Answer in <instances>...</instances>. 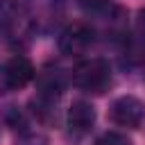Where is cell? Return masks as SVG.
I'll list each match as a JSON object with an SVG mask.
<instances>
[{
	"instance_id": "6da1fadb",
	"label": "cell",
	"mask_w": 145,
	"mask_h": 145,
	"mask_svg": "<svg viewBox=\"0 0 145 145\" xmlns=\"http://www.w3.org/2000/svg\"><path fill=\"white\" fill-rule=\"evenodd\" d=\"M72 84L91 95H102L111 86V68L104 59H86L75 66Z\"/></svg>"
},
{
	"instance_id": "7a4b0ae2",
	"label": "cell",
	"mask_w": 145,
	"mask_h": 145,
	"mask_svg": "<svg viewBox=\"0 0 145 145\" xmlns=\"http://www.w3.org/2000/svg\"><path fill=\"white\" fill-rule=\"evenodd\" d=\"M29 27V14L18 0H0V41H18Z\"/></svg>"
},
{
	"instance_id": "3957f363",
	"label": "cell",
	"mask_w": 145,
	"mask_h": 145,
	"mask_svg": "<svg viewBox=\"0 0 145 145\" xmlns=\"http://www.w3.org/2000/svg\"><path fill=\"white\" fill-rule=\"evenodd\" d=\"M93 41H95V32L86 23H72L59 36V52L66 57H79L93 45Z\"/></svg>"
},
{
	"instance_id": "277c9868",
	"label": "cell",
	"mask_w": 145,
	"mask_h": 145,
	"mask_svg": "<svg viewBox=\"0 0 145 145\" xmlns=\"http://www.w3.org/2000/svg\"><path fill=\"white\" fill-rule=\"evenodd\" d=\"M109 118L113 125L118 127H127V129H136L143 118H145V106L138 97L134 95H122L118 100H113L111 109H109Z\"/></svg>"
},
{
	"instance_id": "5b68a950",
	"label": "cell",
	"mask_w": 145,
	"mask_h": 145,
	"mask_svg": "<svg viewBox=\"0 0 145 145\" xmlns=\"http://www.w3.org/2000/svg\"><path fill=\"white\" fill-rule=\"evenodd\" d=\"M32 77H34L32 61L27 57L16 54V57H11L2 66V70H0V86L5 91H20V88H25L32 82Z\"/></svg>"
},
{
	"instance_id": "8992f818",
	"label": "cell",
	"mask_w": 145,
	"mask_h": 145,
	"mask_svg": "<svg viewBox=\"0 0 145 145\" xmlns=\"http://www.w3.org/2000/svg\"><path fill=\"white\" fill-rule=\"evenodd\" d=\"M95 125V109L93 104L84 102V100H77L70 104L68 109V129L72 136H84L91 131V127Z\"/></svg>"
},
{
	"instance_id": "52a82bcc",
	"label": "cell",
	"mask_w": 145,
	"mask_h": 145,
	"mask_svg": "<svg viewBox=\"0 0 145 145\" xmlns=\"http://www.w3.org/2000/svg\"><path fill=\"white\" fill-rule=\"evenodd\" d=\"M29 7H32V14L34 16L54 20V16L61 9V0H29Z\"/></svg>"
},
{
	"instance_id": "ba28073f",
	"label": "cell",
	"mask_w": 145,
	"mask_h": 145,
	"mask_svg": "<svg viewBox=\"0 0 145 145\" xmlns=\"http://www.w3.org/2000/svg\"><path fill=\"white\" fill-rule=\"evenodd\" d=\"M93 145H131L127 136L122 134H116V131H109V134H102Z\"/></svg>"
},
{
	"instance_id": "9c48e42d",
	"label": "cell",
	"mask_w": 145,
	"mask_h": 145,
	"mask_svg": "<svg viewBox=\"0 0 145 145\" xmlns=\"http://www.w3.org/2000/svg\"><path fill=\"white\" fill-rule=\"evenodd\" d=\"M109 2H111V0H77V5H79L84 11H88V14H97V11L106 9Z\"/></svg>"
},
{
	"instance_id": "30bf717a",
	"label": "cell",
	"mask_w": 145,
	"mask_h": 145,
	"mask_svg": "<svg viewBox=\"0 0 145 145\" xmlns=\"http://www.w3.org/2000/svg\"><path fill=\"white\" fill-rule=\"evenodd\" d=\"M134 36L140 45H145V7L138 11L136 16V25H134Z\"/></svg>"
}]
</instances>
